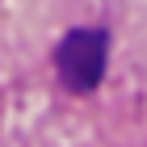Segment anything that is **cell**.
Returning <instances> with one entry per match:
<instances>
[{
  "mask_svg": "<svg viewBox=\"0 0 147 147\" xmlns=\"http://www.w3.org/2000/svg\"><path fill=\"white\" fill-rule=\"evenodd\" d=\"M105 59H109V38L101 30H71L55 51V67L71 92H92L105 76Z\"/></svg>",
  "mask_w": 147,
  "mask_h": 147,
  "instance_id": "obj_1",
  "label": "cell"
}]
</instances>
